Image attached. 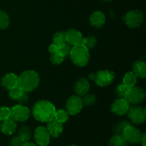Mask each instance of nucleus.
I'll list each match as a JSON object with an SVG mask.
<instances>
[{
  "label": "nucleus",
  "instance_id": "obj_17",
  "mask_svg": "<svg viewBox=\"0 0 146 146\" xmlns=\"http://www.w3.org/2000/svg\"><path fill=\"white\" fill-rule=\"evenodd\" d=\"M18 85V76L14 73H8L1 78V86L7 90L11 89Z\"/></svg>",
  "mask_w": 146,
  "mask_h": 146
},
{
  "label": "nucleus",
  "instance_id": "obj_38",
  "mask_svg": "<svg viewBox=\"0 0 146 146\" xmlns=\"http://www.w3.org/2000/svg\"><path fill=\"white\" fill-rule=\"evenodd\" d=\"M23 146H38V145H37L36 144H34L33 143H31L29 142V141H28V142L26 143Z\"/></svg>",
  "mask_w": 146,
  "mask_h": 146
},
{
  "label": "nucleus",
  "instance_id": "obj_25",
  "mask_svg": "<svg viewBox=\"0 0 146 146\" xmlns=\"http://www.w3.org/2000/svg\"><path fill=\"white\" fill-rule=\"evenodd\" d=\"M24 91L21 88L20 86H19L18 85L17 86L14 87L11 89L9 90V96L10 98L13 100H17L18 101L20 98L21 97V96L24 94Z\"/></svg>",
  "mask_w": 146,
  "mask_h": 146
},
{
  "label": "nucleus",
  "instance_id": "obj_5",
  "mask_svg": "<svg viewBox=\"0 0 146 146\" xmlns=\"http://www.w3.org/2000/svg\"><path fill=\"white\" fill-rule=\"evenodd\" d=\"M31 112L29 108L22 104L15 105L11 108V118L16 122H24L31 116Z\"/></svg>",
  "mask_w": 146,
  "mask_h": 146
},
{
  "label": "nucleus",
  "instance_id": "obj_14",
  "mask_svg": "<svg viewBox=\"0 0 146 146\" xmlns=\"http://www.w3.org/2000/svg\"><path fill=\"white\" fill-rule=\"evenodd\" d=\"M48 133L53 138H58L62 134L64 131L63 123L58 122V121L54 118L51 121L47 123L46 128Z\"/></svg>",
  "mask_w": 146,
  "mask_h": 146
},
{
  "label": "nucleus",
  "instance_id": "obj_18",
  "mask_svg": "<svg viewBox=\"0 0 146 146\" xmlns=\"http://www.w3.org/2000/svg\"><path fill=\"white\" fill-rule=\"evenodd\" d=\"M89 21L92 27L95 28H101L105 24L106 16L101 11H94L90 17Z\"/></svg>",
  "mask_w": 146,
  "mask_h": 146
},
{
  "label": "nucleus",
  "instance_id": "obj_39",
  "mask_svg": "<svg viewBox=\"0 0 146 146\" xmlns=\"http://www.w3.org/2000/svg\"><path fill=\"white\" fill-rule=\"evenodd\" d=\"M88 78H89L91 80H95L96 74H94V73H91V74H90L89 75H88Z\"/></svg>",
  "mask_w": 146,
  "mask_h": 146
},
{
  "label": "nucleus",
  "instance_id": "obj_37",
  "mask_svg": "<svg viewBox=\"0 0 146 146\" xmlns=\"http://www.w3.org/2000/svg\"><path fill=\"white\" fill-rule=\"evenodd\" d=\"M146 135H145V133H143V135H142V138H141V144H142L143 146H146L145 145V143H146Z\"/></svg>",
  "mask_w": 146,
  "mask_h": 146
},
{
  "label": "nucleus",
  "instance_id": "obj_20",
  "mask_svg": "<svg viewBox=\"0 0 146 146\" xmlns=\"http://www.w3.org/2000/svg\"><path fill=\"white\" fill-rule=\"evenodd\" d=\"M138 81V77L133 71H129L125 74L123 78V84L128 88L135 86Z\"/></svg>",
  "mask_w": 146,
  "mask_h": 146
},
{
  "label": "nucleus",
  "instance_id": "obj_26",
  "mask_svg": "<svg viewBox=\"0 0 146 146\" xmlns=\"http://www.w3.org/2000/svg\"><path fill=\"white\" fill-rule=\"evenodd\" d=\"M17 135H19L25 141L28 142V141H29L30 138L31 137V131L29 127L27 126V125H22L19 129Z\"/></svg>",
  "mask_w": 146,
  "mask_h": 146
},
{
  "label": "nucleus",
  "instance_id": "obj_29",
  "mask_svg": "<svg viewBox=\"0 0 146 146\" xmlns=\"http://www.w3.org/2000/svg\"><path fill=\"white\" fill-rule=\"evenodd\" d=\"M65 58V57L59 52V51H58L56 52L51 54L50 61L54 65H59V64H61L64 61Z\"/></svg>",
  "mask_w": 146,
  "mask_h": 146
},
{
  "label": "nucleus",
  "instance_id": "obj_32",
  "mask_svg": "<svg viewBox=\"0 0 146 146\" xmlns=\"http://www.w3.org/2000/svg\"><path fill=\"white\" fill-rule=\"evenodd\" d=\"M82 101L84 105L87 106H91L93 104H94L96 101V98L94 95L93 94H86V95L83 96V98H82Z\"/></svg>",
  "mask_w": 146,
  "mask_h": 146
},
{
  "label": "nucleus",
  "instance_id": "obj_1",
  "mask_svg": "<svg viewBox=\"0 0 146 146\" xmlns=\"http://www.w3.org/2000/svg\"><path fill=\"white\" fill-rule=\"evenodd\" d=\"M56 108L54 104L46 100H40L35 103L32 108V115L36 121L48 123L54 118Z\"/></svg>",
  "mask_w": 146,
  "mask_h": 146
},
{
  "label": "nucleus",
  "instance_id": "obj_7",
  "mask_svg": "<svg viewBox=\"0 0 146 146\" xmlns=\"http://www.w3.org/2000/svg\"><path fill=\"white\" fill-rule=\"evenodd\" d=\"M84 104L81 96L77 95L71 96L68 98L66 104V111L69 115H75L79 113L83 109Z\"/></svg>",
  "mask_w": 146,
  "mask_h": 146
},
{
  "label": "nucleus",
  "instance_id": "obj_3",
  "mask_svg": "<svg viewBox=\"0 0 146 146\" xmlns=\"http://www.w3.org/2000/svg\"><path fill=\"white\" fill-rule=\"evenodd\" d=\"M69 56L72 62L77 66H85L89 61V50L81 44L72 46Z\"/></svg>",
  "mask_w": 146,
  "mask_h": 146
},
{
  "label": "nucleus",
  "instance_id": "obj_19",
  "mask_svg": "<svg viewBox=\"0 0 146 146\" xmlns=\"http://www.w3.org/2000/svg\"><path fill=\"white\" fill-rule=\"evenodd\" d=\"M132 71L138 78H144L146 76V64L143 61H136L133 64Z\"/></svg>",
  "mask_w": 146,
  "mask_h": 146
},
{
  "label": "nucleus",
  "instance_id": "obj_2",
  "mask_svg": "<svg viewBox=\"0 0 146 146\" xmlns=\"http://www.w3.org/2000/svg\"><path fill=\"white\" fill-rule=\"evenodd\" d=\"M39 83V75L33 70L23 71L18 76V86L28 93L35 90L38 86Z\"/></svg>",
  "mask_w": 146,
  "mask_h": 146
},
{
  "label": "nucleus",
  "instance_id": "obj_31",
  "mask_svg": "<svg viewBox=\"0 0 146 146\" xmlns=\"http://www.w3.org/2000/svg\"><path fill=\"white\" fill-rule=\"evenodd\" d=\"M11 118V108L7 106L0 108V121H4Z\"/></svg>",
  "mask_w": 146,
  "mask_h": 146
},
{
  "label": "nucleus",
  "instance_id": "obj_40",
  "mask_svg": "<svg viewBox=\"0 0 146 146\" xmlns=\"http://www.w3.org/2000/svg\"><path fill=\"white\" fill-rule=\"evenodd\" d=\"M104 1H113V0H104Z\"/></svg>",
  "mask_w": 146,
  "mask_h": 146
},
{
  "label": "nucleus",
  "instance_id": "obj_11",
  "mask_svg": "<svg viewBox=\"0 0 146 146\" xmlns=\"http://www.w3.org/2000/svg\"><path fill=\"white\" fill-rule=\"evenodd\" d=\"M130 108V104L123 98H118L113 102L111 111L114 115L122 116L128 113Z\"/></svg>",
  "mask_w": 146,
  "mask_h": 146
},
{
  "label": "nucleus",
  "instance_id": "obj_6",
  "mask_svg": "<svg viewBox=\"0 0 146 146\" xmlns=\"http://www.w3.org/2000/svg\"><path fill=\"white\" fill-rule=\"evenodd\" d=\"M145 92L143 88L138 86L130 88L125 97V99L129 104L138 105L141 104L145 98Z\"/></svg>",
  "mask_w": 146,
  "mask_h": 146
},
{
  "label": "nucleus",
  "instance_id": "obj_9",
  "mask_svg": "<svg viewBox=\"0 0 146 146\" xmlns=\"http://www.w3.org/2000/svg\"><path fill=\"white\" fill-rule=\"evenodd\" d=\"M127 114L130 121L134 124H142L145 121V109L138 106L130 107Z\"/></svg>",
  "mask_w": 146,
  "mask_h": 146
},
{
  "label": "nucleus",
  "instance_id": "obj_36",
  "mask_svg": "<svg viewBox=\"0 0 146 146\" xmlns=\"http://www.w3.org/2000/svg\"><path fill=\"white\" fill-rule=\"evenodd\" d=\"M58 49H59V48H58L57 46H56L55 44H51V45L49 46V47H48V51H49L51 54L56 52V51H58Z\"/></svg>",
  "mask_w": 146,
  "mask_h": 146
},
{
  "label": "nucleus",
  "instance_id": "obj_33",
  "mask_svg": "<svg viewBox=\"0 0 146 146\" xmlns=\"http://www.w3.org/2000/svg\"><path fill=\"white\" fill-rule=\"evenodd\" d=\"M26 143L27 141H24L19 135H17L11 138L10 144H11V146H23Z\"/></svg>",
  "mask_w": 146,
  "mask_h": 146
},
{
  "label": "nucleus",
  "instance_id": "obj_21",
  "mask_svg": "<svg viewBox=\"0 0 146 146\" xmlns=\"http://www.w3.org/2000/svg\"><path fill=\"white\" fill-rule=\"evenodd\" d=\"M129 125H131V123L127 121H121L116 123L113 127V132L114 135H122L124 130Z\"/></svg>",
  "mask_w": 146,
  "mask_h": 146
},
{
  "label": "nucleus",
  "instance_id": "obj_15",
  "mask_svg": "<svg viewBox=\"0 0 146 146\" xmlns=\"http://www.w3.org/2000/svg\"><path fill=\"white\" fill-rule=\"evenodd\" d=\"M90 89L89 81L86 78H81L75 83L74 91L78 96H83L88 93Z\"/></svg>",
  "mask_w": 146,
  "mask_h": 146
},
{
  "label": "nucleus",
  "instance_id": "obj_41",
  "mask_svg": "<svg viewBox=\"0 0 146 146\" xmlns=\"http://www.w3.org/2000/svg\"><path fill=\"white\" fill-rule=\"evenodd\" d=\"M70 146H77V145H70Z\"/></svg>",
  "mask_w": 146,
  "mask_h": 146
},
{
  "label": "nucleus",
  "instance_id": "obj_24",
  "mask_svg": "<svg viewBox=\"0 0 146 146\" xmlns=\"http://www.w3.org/2000/svg\"><path fill=\"white\" fill-rule=\"evenodd\" d=\"M126 144L123 135H114L110 139L108 146H125Z\"/></svg>",
  "mask_w": 146,
  "mask_h": 146
},
{
  "label": "nucleus",
  "instance_id": "obj_13",
  "mask_svg": "<svg viewBox=\"0 0 146 146\" xmlns=\"http://www.w3.org/2000/svg\"><path fill=\"white\" fill-rule=\"evenodd\" d=\"M64 34H65L66 43L71 45V46L81 44L83 36L82 34L78 30L70 29L64 32Z\"/></svg>",
  "mask_w": 146,
  "mask_h": 146
},
{
  "label": "nucleus",
  "instance_id": "obj_10",
  "mask_svg": "<svg viewBox=\"0 0 146 146\" xmlns=\"http://www.w3.org/2000/svg\"><path fill=\"white\" fill-rule=\"evenodd\" d=\"M115 73L110 70H101L96 74L95 82L98 86L105 87L109 86L115 79Z\"/></svg>",
  "mask_w": 146,
  "mask_h": 146
},
{
  "label": "nucleus",
  "instance_id": "obj_23",
  "mask_svg": "<svg viewBox=\"0 0 146 146\" xmlns=\"http://www.w3.org/2000/svg\"><path fill=\"white\" fill-rule=\"evenodd\" d=\"M53 44L60 48L66 44L65 34L63 31H57L54 34L53 37Z\"/></svg>",
  "mask_w": 146,
  "mask_h": 146
},
{
  "label": "nucleus",
  "instance_id": "obj_30",
  "mask_svg": "<svg viewBox=\"0 0 146 146\" xmlns=\"http://www.w3.org/2000/svg\"><path fill=\"white\" fill-rule=\"evenodd\" d=\"M129 88H128L126 86L124 85L123 83L122 84H120L119 85L116 87V89H115V94H116L117 96H118V98H125V96H126Z\"/></svg>",
  "mask_w": 146,
  "mask_h": 146
},
{
  "label": "nucleus",
  "instance_id": "obj_27",
  "mask_svg": "<svg viewBox=\"0 0 146 146\" xmlns=\"http://www.w3.org/2000/svg\"><path fill=\"white\" fill-rule=\"evenodd\" d=\"M54 118L56 121H58V122L61 123H66L68 120V118H69V114L68 113V112L66 110H58V111H56Z\"/></svg>",
  "mask_w": 146,
  "mask_h": 146
},
{
  "label": "nucleus",
  "instance_id": "obj_34",
  "mask_svg": "<svg viewBox=\"0 0 146 146\" xmlns=\"http://www.w3.org/2000/svg\"><path fill=\"white\" fill-rule=\"evenodd\" d=\"M71 49V46L69 45L68 44H67V43H66L64 46L60 47L58 51H59V52L61 53V54L65 57V58H66L67 56H69Z\"/></svg>",
  "mask_w": 146,
  "mask_h": 146
},
{
  "label": "nucleus",
  "instance_id": "obj_35",
  "mask_svg": "<svg viewBox=\"0 0 146 146\" xmlns=\"http://www.w3.org/2000/svg\"><path fill=\"white\" fill-rule=\"evenodd\" d=\"M29 100V95H28V92L27 91H24L23 95L21 96V98L18 100V102L19 103V104H24L25 103H27Z\"/></svg>",
  "mask_w": 146,
  "mask_h": 146
},
{
  "label": "nucleus",
  "instance_id": "obj_28",
  "mask_svg": "<svg viewBox=\"0 0 146 146\" xmlns=\"http://www.w3.org/2000/svg\"><path fill=\"white\" fill-rule=\"evenodd\" d=\"M9 17L7 12L0 10V29H4L9 25Z\"/></svg>",
  "mask_w": 146,
  "mask_h": 146
},
{
  "label": "nucleus",
  "instance_id": "obj_12",
  "mask_svg": "<svg viewBox=\"0 0 146 146\" xmlns=\"http://www.w3.org/2000/svg\"><path fill=\"white\" fill-rule=\"evenodd\" d=\"M34 138L36 144L38 146H47L51 141V135L46 128L43 126H38L36 128Z\"/></svg>",
  "mask_w": 146,
  "mask_h": 146
},
{
  "label": "nucleus",
  "instance_id": "obj_16",
  "mask_svg": "<svg viewBox=\"0 0 146 146\" xmlns=\"http://www.w3.org/2000/svg\"><path fill=\"white\" fill-rule=\"evenodd\" d=\"M0 125V129L4 134L7 135H11L15 133L17 128V122L13 118H9L4 121H1Z\"/></svg>",
  "mask_w": 146,
  "mask_h": 146
},
{
  "label": "nucleus",
  "instance_id": "obj_8",
  "mask_svg": "<svg viewBox=\"0 0 146 146\" xmlns=\"http://www.w3.org/2000/svg\"><path fill=\"white\" fill-rule=\"evenodd\" d=\"M122 135L126 143L137 144L141 142L143 133L138 128L129 125L124 130Z\"/></svg>",
  "mask_w": 146,
  "mask_h": 146
},
{
  "label": "nucleus",
  "instance_id": "obj_22",
  "mask_svg": "<svg viewBox=\"0 0 146 146\" xmlns=\"http://www.w3.org/2000/svg\"><path fill=\"white\" fill-rule=\"evenodd\" d=\"M81 44L86 47L88 50L93 48L96 46L97 44V38L94 36L90 35L86 37H83L81 41Z\"/></svg>",
  "mask_w": 146,
  "mask_h": 146
},
{
  "label": "nucleus",
  "instance_id": "obj_4",
  "mask_svg": "<svg viewBox=\"0 0 146 146\" xmlns=\"http://www.w3.org/2000/svg\"><path fill=\"white\" fill-rule=\"evenodd\" d=\"M143 13L140 10H131L125 14L123 19L129 28L134 29L140 27L143 21Z\"/></svg>",
  "mask_w": 146,
  "mask_h": 146
}]
</instances>
